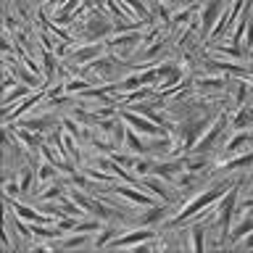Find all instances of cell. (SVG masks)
I'll list each match as a JSON object with an SVG mask.
<instances>
[{
    "instance_id": "obj_1",
    "label": "cell",
    "mask_w": 253,
    "mask_h": 253,
    "mask_svg": "<svg viewBox=\"0 0 253 253\" xmlns=\"http://www.w3.org/2000/svg\"><path fill=\"white\" fill-rule=\"evenodd\" d=\"M227 190H229V182H219V185H213V187H209V190H203V193H198L193 201H187L185 206H182L179 213H174V216L169 219V227H171V229H177L179 224H185L187 219L201 216V211L211 209V206L216 203L219 198L227 193Z\"/></svg>"
},
{
    "instance_id": "obj_2",
    "label": "cell",
    "mask_w": 253,
    "mask_h": 253,
    "mask_svg": "<svg viewBox=\"0 0 253 253\" xmlns=\"http://www.w3.org/2000/svg\"><path fill=\"white\" fill-rule=\"evenodd\" d=\"M237 190H240V182L229 185V190L219 198V206H216V227H219V235H227L229 232V224H232V216H235V206H237Z\"/></svg>"
},
{
    "instance_id": "obj_3",
    "label": "cell",
    "mask_w": 253,
    "mask_h": 253,
    "mask_svg": "<svg viewBox=\"0 0 253 253\" xmlns=\"http://www.w3.org/2000/svg\"><path fill=\"white\" fill-rule=\"evenodd\" d=\"M122 122L126 126H132L134 132L145 134V137H156V134H164V126L156 124L153 119H148L145 114H140V111H122Z\"/></svg>"
},
{
    "instance_id": "obj_4",
    "label": "cell",
    "mask_w": 253,
    "mask_h": 253,
    "mask_svg": "<svg viewBox=\"0 0 253 253\" xmlns=\"http://www.w3.org/2000/svg\"><path fill=\"white\" fill-rule=\"evenodd\" d=\"M229 124V114H219L216 119H213V124H211V129H206L203 132V137L195 142V148L190 150V156H198V153H209V150L213 148V142L219 140V134L224 132V126Z\"/></svg>"
},
{
    "instance_id": "obj_5",
    "label": "cell",
    "mask_w": 253,
    "mask_h": 253,
    "mask_svg": "<svg viewBox=\"0 0 253 253\" xmlns=\"http://www.w3.org/2000/svg\"><path fill=\"white\" fill-rule=\"evenodd\" d=\"M156 237V232L150 229L148 224L145 227H140V229H134V232H126V235H116L114 240L108 243V248H137V245H142V243H150Z\"/></svg>"
},
{
    "instance_id": "obj_6",
    "label": "cell",
    "mask_w": 253,
    "mask_h": 253,
    "mask_svg": "<svg viewBox=\"0 0 253 253\" xmlns=\"http://www.w3.org/2000/svg\"><path fill=\"white\" fill-rule=\"evenodd\" d=\"M221 13H224V0H209L201 8V19H198V24H201V37H211V29L216 27Z\"/></svg>"
},
{
    "instance_id": "obj_7",
    "label": "cell",
    "mask_w": 253,
    "mask_h": 253,
    "mask_svg": "<svg viewBox=\"0 0 253 253\" xmlns=\"http://www.w3.org/2000/svg\"><path fill=\"white\" fill-rule=\"evenodd\" d=\"M5 206L16 213V219H21V221H29V224H50V213H42V211L32 209V206H24V203L16 201V198H5Z\"/></svg>"
},
{
    "instance_id": "obj_8",
    "label": "cell",
    "mask_w": 253,
    "mask_h": 253,
    "mask_svg": "<svg viewBox=\"0 0 253 253\" xmlns=\"http://www.w3.org/2000/svg\"><path fill=\"white\" fill-rule=\"evenodd\" d=\"M137 42H140V35H137V29H132V32H116L114 37L108 40V50H111V55H126V53H132L134 47H137Z\"/></svg>"
},
{
    "instance_id": "obj_9",
    "label": "cell",
    "mask_w": 253,
    "mask_h": 253,
    "mask_svg": "<svg viewBox=\"0 0 253 253\" xmlns=\"http://www.w3.org/2000/svg\"><path fill=\"white\" fill-rule=\"evenodd\" d=\"M71 198L82 206L84 213H92V216H98L103 221H108L111 216H114V209H108L106 203H100L98 198H92V195H84V193H71Z\"/></svg>"
},
{
    "instance_id": "obj_10",
    "label": "cell",
    "mask_w": 253,
    "mask_h": 253,
    "mask_svg": "<svg viewBox=\"0 0 253 253\" xmlns=\"http://www.w3.org/2000/svg\"><path fill=\"white\" fill-rule=\"evenodd\" d=\"M111 193H116V195H122V198H126V201H132V203H137V206H153V195L148 193V190H142V187H137V185H111L108 187Z\"/></svg>"
},
{
    "instance_id": "obj_11",
    "label": "cell",
    "mask_w": 253,
    "mask_h": 253,
    "mask_svg": "<svg viewBox=\"0 0 253 253\" xmlns=\"http://www.w3.org/2000/svg\"><path fill=\"white\" fill-rule=\"evenodd\" d=\"M111 32H116L114 21H108L100 11H95V13L90 16V21H87V27H84V37H87V40H98V37L111 35Z\"/></svg>"
},
{
    "instance_id": "obj_12",
    "label": "cell",
    "mask_w": 253,
    "mask_h": 253,
    "mask_svg": "<svg viewBox=\"0 0 253 253\" xmlns=\"http://www.w3.org/2000/svg\"><path fill=\"white\" fill-rule=\"evenodd\" d=\"M140 187H142V190H148L150 195L161 198L164 203H169V201H171V187L166 185V179H164V177H158V174H148V177H142V179H140Z\"/></svg>"
},
{
    "instance_id": "obj_13",
    "label": "cell",
    "mask_w": 253,
    "mask_h": 253,
    "mask_svg": "<svg viewBox=\"0 0 253 253\" xmlns=\"http://www.w3.org/2000/svg\"><path fill=\"white\" fill-rule=\"evenodd\" d=\"M45 95H47L45 90H42V92H29V95H27V98H24V100H19V103H16V108H13V106H11V108H3V122L8 124V122H11V119L21 116V114H27L29 108H35L37 103L45 98Z\"/></svg>"
},
{
    "instance_id": "obj_14",
    "label": "cell",
    "mask_w": 253,
    "mask_h": 253,
    "mask_svg": "<svg viewBox=\"0 0 253 253\" xmlns=\"http://www.w3.org/2000/svg\"><path fill=\"white\" fill-rule=\"evenodd\" d=\"M103 55V45L100 42H92V45H79V47H74V50H71V55L69 58L74 61V63H79V66H87V63H92L95 58H100Z\"/></svg>"
},
{
    "instance_id": "obj_15",
    "label": "cell",
    "mask_w": 253,
    "mask_h": 253,
    "mask_svg": "<svg viewBox=\"0 0 253 253\" xmlns=\"http://www.w3.org/2000/svg\"><path fill=\"white\" fill-rule=\"evenodd\" d=\"M206 126H209V119H201V122H193V124H187V126H185V137H182V148H185L187 153L195 148V142L203 137Z\"/></svg>"
},
{
    "instance_id": "obj_16",
    "label": "cell",
    "mask_w": 253,
    "mask_h": 253,
    "mask_svg": "<svg viewBox=\"0 0 253 253\" xmlns=\"http://www.w3.org/2000/svg\"><path fill=\"white\" fill-rule=\"evenodd\" d=\"M229 126L237 132V129H248V126H253V106H237L232 111V116H229Z\"/></svg>"
},
{
    "instance_id": "obj_17",
    "label": "cell",
    "mask_w": 253,
    "mask_h": 253,
    "mask_svg": "<svg viewBox=\"0 0 253 253\" xmlns=\"http://www.w3.org/2000/svg\"><path fill=\"white\" fill-rule=\"evenodd\" d=\"M124 145H126V150H132L134 156H148L145 140H142V134L134 132L132 126H126V129H124Z\"/></svg>"
},
{
    "instance_id": "obj_18",
    "label": "cell",
    "mask_w": 253,
    "mask_h": 253,
    "mask_svg": "<svg viewBox=\"0 0 253 253\" xmlns=\"http://www.w3.org/2000/svg\"><path fill=\"white\" fill-rule=\"evenodd\" d=\"M16 137H19V142H21V148H29L32 153H35V150H40L42 148V137H40V134H35L32 129H27V126H16Z\"/></svg>"
},
{
    "instance_id": "obj_19",
    "label": "cell",
    "mask_w": 253,
    "mask_h": 253,
    "mask_svg": "<svg viewBox=\"0 0 253 253\" xmlns=\"http://www.w3.org/2000/svg\"><path fill=\"white\" fill-rule=\"evenodd\" d=\"M251 142H253V132H248V129H237L235 137L227 140L224 150H227V153H237V150H240L243 145H251Z\"/></svg>"
},
{
    "instance_id": "obj_20",
    "label": "cell",
    "mask_w": 253,
    "mask_h": 253,
    "mask_svg": "<svg viewBox=\"0 0 253 253\" xmlns=\"http://www.w3.org/2000/svg\"><path fill=\"white\" fill-rule=\"evenodd\" d=\"M87 235L90 232H74L66 240H58V243H50V251L53 248H63V251H74V248H84L87 245Z\"/></svg>"
},
{
    "instance_id": "obj_21",
    "label": "cell",
    "mask_w": 253,
    "mask_h": 253,
    "mask_svg": "<svg viewBox=\"0 0 253 253\" xmlns=\"http://www.w3.org/2000/svg\"><path fill=\"white\" fill-rule=\"evenodd\" d=\"M40 61H42V77H45V82H53L55 79V53L53 50H47V47H42V53H40Z\"/></svg>"
},
{
    "instance_id": "obj_22",
    "label": "cell",
    "mask_w": 253,
    "mask_h": 253,
    "mask_svg": "<svg viewBox=\"0 0 253 253\" xmlns=\"http://www.w3.org/2000/svg\"><path fill=\"white\" fill-rule=\"evenodd\" d=\"M35 90V87H29V84H16V87H11V90H5V95H3V108H11L13 106V100H21V98H27V95Z\"/></svg>"
},
{
    "instance_id": "obj_23",
    "label": "cell",
    "mask_w": 253,
    "mask_h": 253,
    "mask_svg": "<svg viewBox=\"0 0 253 253\" xmlns=\"http://www.w3.org/2000/svg\"><path fill=\"white\" fill-rule=\"evenodd\" d=\"M19 124L27 126V129H32V132H45L50 124H55V119L53 116H32V119H21Z\"/></svg>"
},
{
    "instance_id": "obj_24",
    "label": "cell",
    "mask_w": 253,
    "mask_h": 253,
    "mask_svg": "<svg viewBox=\"0 0 253 253\" xmlns=\"http://www.w3.org/2000/svg\"><path fill=\"white\" fill-rule=\"evenodd\" d=\"M251 229H253V216H245V219H240V221H237V224L232 227V235H229V240H232V245H237V243H240L243 237L251 232Z\"/></svg>"
},
{
    "instance_id": "obj_25",
    "label": "cell",
    "mask_w": 253,
    "mask_h": 253,
    "mask_svg": "<svg viewBox=\"0 0 253 253\" xmlns=\"http://www.w3.org/2000/svg\"><path fill=\"white\" fill-rule=\"evenodd\" d=\"M245 166H253V153H243L229 158V161H221L219 169H245Z\"/></svg>"
},
{
    "instance_id": "obj_26",
    "label": "cell",
    "mask_w": 253,
    "mask_h": 253,
    "mask_svg": "<svg viewBox=\"0 0 253 253\" xmlns=\"http://www.w3.org/2000/svg\"><path fill=\"white\" fill-rule=\"evenodd\" d=\"M190 232V251H206V243H203V235H206V229L201 224H195V227H190L187 229Z\"/></svg>"
},
{
    "instance_id": "obj_27",
    "label": "cell",
    "mask_w": 253,
    "mask_h": 253,
    "mask_svg": "<svg viewBox=\"0 0 253 253\" xmlns=\"http://www.w3.org/2000/svg\"><path fill=\"white\" fill-rule=\"evenodd\" d=\"M195 84L201 87V90H224L227 79L224 77H198Z\"/></svg>"
},
{
    "instance_id": "obj_28",
    "label": "cell",
    "mask_w": 253,
    "mask_h": 253,
    "mask_svg": "<svg viewBox=\"0 0 253 253\" xmlns=\"http://www.w3.org/2000/svg\"><path fill=\"white\" fill-rule=\"evenodd\" d=\"M164 213H166V206H150V211L148 213H142V224H158V221L164 219Z\"/></svg>"
},
{
    "instance_id": "obj_29",
    "label": "cell",
    "mask_w": 253,
    "mask_h": 253,
    "mask_svg": "<svg viewBox=\"0 0 253 253\" xmlns=\"http://www.w3.org/2000/svg\"><path fill=\"white\" fill-rule=\"evenodd\" d=\"M90 87H92V84L87 82V79L79 77V79H69V82L63 84V90H66V95H74V92H87Z\"/></svg>"
},
{
    "instance_id": "obj_30",
    "label": "cell",
    "mask_w": 253,
    "mask_h": 253,
    "mask_svg": "<svg viewBox=\"0 0 253 253\" xmlns=\"http://www.w3.org/2000/svg\"><path fill=\"white\" fill-rule=\"evenodd\" d=\"M153 166H156V161H153V158H148V156H140L132 171H134V174H140V177H148V174H153Z\"/></svg>"
},
{
    "instance_id": "obj_31",
    "label": "cell",
    "mask_w": 253,
    "mask_h": 253,
    "mask_svg": "<svg viewBox=\"0 0 253 253\" xmlns=\"http://www.w3.org/2000/svg\"><path fill=\"white\" fill-rule=\"evenodd\" d=\"M58 198H63V185H58V182H53L47 190H42V193H40V201H42V203L58 201Z\"/></svg>"
},
{
    "instance_id": "obj_32",
    "label": "cell",
    "mask_w": 253,
    "mask_h": 253,
    "mask_svg": "<svg viewBox=\"0 0 253 253\" xmlns=\"http://www.w3.org/2000/svg\"><path fill=\"white\" fill-rule=\"evenodd\" d=\"M114 237H116V229L108 224L106 229H100V232H98V237H95V240H92V245H95V248H103V245H106V248H108V243L114 240Z\"/></svg>"
},
{
    "instance_id": "obj_33",
    "label": "cell",
    "mask_w": 253,
    "mask_h": 253,
    "mask_svg": "<svg viewBox=\"0 0 253 253\" xmlns=\"http://www.w3.org/2000/svg\"><path fill=\"white\" fill-rule=\"evenodd\" d=\"M216 53L224 55V58H235V61H243V55H245L240 45H219Z\"/></svg>"
},
{
    "instance_id": "obj_34",
    "label": "cell",
    "mask_w": 253,
    "mask_h": 253,
    "mask_svg": "<svg viewBox=\"0 0 253 253\" xmlns=\"http://www.w3.org/2000/svg\"><path fill=\"white\" fill-rule=\"evenodd\" d=\"M103 227V219H87V221H77V227H74V232H98V229Z\"/></svg>"
},
{
    "instance_id": "obj_35",
    "label": "cell",
    "mask_w": 253,
    "mask_h": 253,
    "mask_svg": "<svg viewBox=\"0 0 253 253\" xmlns=\"http://www.w3.org/2000/svg\"><path fill=\"white\" fill-rule=\"evenodd\" d=\"M32 182H35V171L32 169H24L19 174V187H21V193H29L32 190Z\"/></svg>"
},
{
    "instance_id": "obj_36",
    "label": "cell",
    "mask_w": 253,
    "mask_h": 253,
    "mask_svg": "<svg viewBox=\"0 0 253 253\" xmlns=\"http://www.w3.org/2000/svg\"><path fill=\"white\" fill-rule=\"evenodd\" d=\"M111 158H114L116 164H122V166H126V169H134V164H137V158L140 156H124V153H111Z\"/></svg>"
},
{
    "instance_id": "obj_37",
    "label": "cell",
    "mask_w": 253,
    "mask_h": 253,
    "mask_svg": "<svg viewBox=\"0 0 253 253\" xmlns=\"http://www.w3.org/2000/svg\"><path fill=\"white\" fill-rule=\"evenodd\" d=\"M55 164H50V161H47V164H42V166H40V169H37V179L40 182H50L53 177H55Z\"/></svg>"
},
{
    "instance_id": "obj_38",
    "label": "cell",
    "mask_w": 253,
    "mask_h": 253,
    "mask_svg": "<svg viewBox=\"0 0 253 253\" xmlns=\"http://www.w3.org/2000/svg\"><path fill=\"white\" fill-rule=\"evenodd\" d=\"M63 126H66V132H71V134H74V137H79V140L87 137V132L79 129V124L74 122V119H63Z\"/></svg>"
},
{
    "instance_id": "obj_39",
    "label": "cell",
    "mask_w": 253,
    "mask_h": 253,
    "mask_svg": "<svg viewBox=\"0 0 253 253\" xmlns=\"http://www.w3.org/2000/svg\"><path fill=\"white\" fill-rule=\"evenodd\" d=\"M16 195H24L19 182H5V198H16Z\"/></svg>"
},
{
    "instance_id": "obj_40",
    "label": "cell",
    "mask_w": 253,
    "mask_h": 253,
    "mask_svg": "<svg viewBox=\"0 0 253 253\" xmlns=\"http://www.w3.org/2000/svg\"><path fill=\"white\" fill-rule=\"evenodd\" d=\"M237 245H243V248H253V229H251V232L245 235V237H243V240L237 243Z\"/></svg>"
},
{
    "instance_id": "obj_41",
    "label": "cell",
    "mask_w": 253,
    "mask_h": 253,
    "mask_svg": "<svg viewBox=\"0 0 253 253\" xmlns=\"http://www.w3.org/2000/svg\"><path fill=\"white\" fill-rule=\"evenodd\" d=\"M164 5H185V0H161Z\"/></svg>"
},
{
    "instance_id": "obj_42",
    "label": "cell",
    "mask_w": 253,
    "mask_h": 253,
    "mask_svg": "<svg viewBox=\"0 0 253 253\" xmlns=\"http://www.w3.org/2000/svg\"><path fill=\"white\" fill-rule=\"evenodd\" d=\"M224 3H229V5H232V3H235V0H224Z\"/></svg>"
},
{
    "instance_id": "obj_43",
    "label": "cell",
    "mask_w": 253,
    "mask_h": 253,
    "mask_svg": "<svg viewBox=\"0 0 253 253\" xmlns=\"http://www.w3.org/2000/svg\"><path fill=\"white\" fill-rule=\"evenodd\" d=\"M251 195H253V187H251Z\"/></svg>"
}]
</instances>
